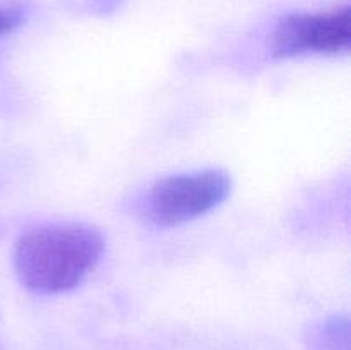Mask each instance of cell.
Wrapping results in <instances>:
<instances>
[{"mask_svg":"<svg viewBox=\"0 0 351 350\" xmlns=\"http://www.w3.org/2000/svg\"><path fill=\"white\" fill-rule=\"evenodd\" d=\"M23 19L24 17L21 9L12 5H2L0 3V36L17 30L21 26V23H23Z\"/></svg>","mask_w":351,"mask_h":350,"instance_id":"5b68a950","label":"cell"},{"mask_svg":"<svg viewBox=\"0 0 351 350\" xmlns=\"http://www.w3.org/2000/svg\"><path fill=\"white\" fill-rule=\"evenodd\" d=\"M351 45V9L348 5L322 12H295L281 17L271 34L274 58L302 55L346 54Z\"/></svg>","mask_w":351,"mask_h":350,"instance_id":"3957f363","label":"cell"},{"mask_svg":"<svg viewBox=\"0 0 351 350\" xmlns=\"http://www.w3.org/2000/svg\"><path fill=\"white\" fill-rule=\"evenodd\" d=\"M105 247V235L91 223H40L17 237L14 270L24 288L33 294H65L95 271Z\"/></svg>","mask_w":351,"mask_h":350,"instance_id":"6da1fadb","label":"cell"},{"mask_svg":"<svg viewBox=\"0 0 351 350\" xmlns=\"http://www.w3.org/2000/svg\"><path fill=\"white\" fill-rule=\"evenodd\" d=\"M226 170L204 168L158 178L144 198V215L156 226L185 225L208 215L232 194Z\"/></svg>","mask_w":351,"mask_h":350,"instance_id":"7a4b0ae2","label":"cell"},{"mask_svg":"<svg viewBox=\"0 0 351 350\" xmlns=\"http://www.w3.org/2000/svg\"><path fill=\"white\" fill-rule=\"evenodd\" d=\"M0 350H2V347H0Z\"/></svg>","mask_w":351,"mask_h":350,"instance_id":"8992f818","label":"cell"},{"mask_svg":"<svg viewBox=\"0 0 351 350\" xmlns=\"http://www.w3.org/2000/svg\"><path fill=\"white\" fill-rule=\"evenodd\" d=\"M311 350H350V321L345 316H331L308 328Z\"/></svg>","mask_w":351,"mask_h":350,"instance_id":"277c9868","label":"cell"}]
</instances>
